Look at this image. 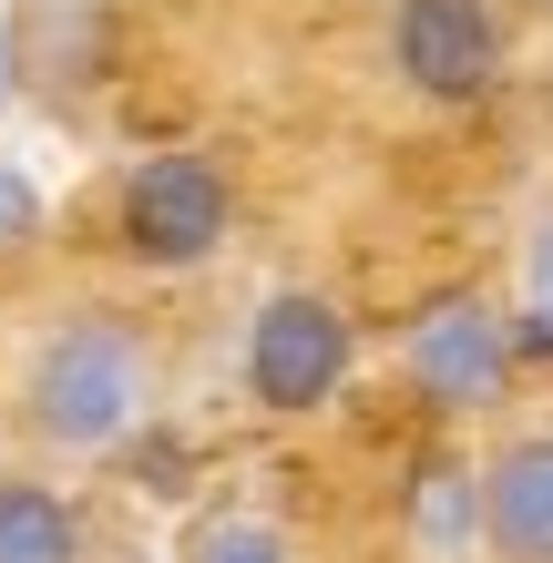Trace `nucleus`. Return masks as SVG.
Instances as JSON below:
<instances>
[{"mask_svg": "<svg viewBox=\"0 0 553 563\" xmlns=\"http://www.w3.org/2000/svg\"><path fill=\"white\" fill-rule=\"evenodd\" d=\"M11 410H21L31 441L62 451V461L123 451L144 430V410H154V349H144V328L113 318V308L52 318L42 339H31L21 379H11Z\"/></svg>", "mask_w": 553, "mask_h": 563, "instance_id": "1", "label": "nucleus"}, {"mask_svg": "<svg viewBox=\"0 0 553 563\" xmlns=\"http://www.w3.org/2000/svg\"><path fill=\"white\" fill-rule=\"evenodd\" d=\"M225 236H236V185H225V164L195 154V144L144 154L134 175L113 185V246L134 256V267L185 277V267H206Z\"/></svg>", "mask_w": 553, "mask_h": 563, "instance_id": "2", "label": "nucleus"}, {"mask_svg": "<svg viewBox=\"0 0 553 563\" xmlns=\"http://www.w3.org/2000/svg\"><path fill=\"white\" fill-rule=\"evenodd\" d=\"M349 358H360V328H349L339 297H318V287H267L256 297V318H246V400L256 410H277V420H298V410H329L339 389H349Z\"/></svg>", "mask_w": 553, "mask_h": 563, "instance_id": "3", "label": "nucleus"}, {"mask_svg": "<svg viewBox=\"0 0 553 563\" xmlns=\"http://www.w3.org/2000/svg\"><path fill=\"white\" fill-rule=\"evenodd\" d=\"M512 31L493 0H389V73L420 103H482L502 82Z\"/></svg>", "mask_w": 553, "mask_h": 563, "instance_id": "4", "label": "nucleus"}, {"mask_svg": "<svg viewBox=\"0 0 553 563\" xmlns=\"http://www.w3.org/2000/svg\"><path fill=\"white\" fill-rule=\"evenodd\" d=\"M400 369L420 379V400H441V410H493L502 379H512V328L493 318V297H441V308L410 318Z\"/></svg>", "mask_w": 553, "mask_h": 563, "instance_id": "5", "label": "nucleus"}, {"mask_svg": "<svg viewBox=\"0 0 553 563\" xmlns=\"http://www.w3.org/2000/svg\"><path fill=\"white\" fill-rule=\"evenodd\" d=\"M472 492H482V553L493 563H553V430H502Z\"/></svg>", "mask_w": 553, "mask_h": 563, "instance_id": "6", "label": "nucleus"}, {"mask_svg": "<svg viewBox=\"0 0 553 563\" xmlns=\"http://www.w3.org/2000/svg\"><path fill=\"white\" fill-rule=\"evenodd\" d=\"M0 563H82V512L52 482L0 472Z\"/></svg>", "mask_w": 553, "mask_h": 563, "instance_id": "7", "label": "nucleus"}, {"mask_svg": "<svg viewBox=\"0 0 553 563\" xmlns=\"http://www.w3.org/2000/svg\"><path fill=\"white\" fill-rule=\"evenodd\" d=\"M462 543H482V492H472V472L431 461V472H420V553L462 563Z\"/></svg>", "mask_w": 553, "mask_h": 563, "instance_id": "8", "label": "nucleus"}, {"mask_svg": "<svg viewBox=\"0 0 553 563\" xmlns=\"http://www.w3.org/2000/svg\"><path fill=\"white\" fill-rule=\"evenodd\" d=\"M185 563H298V543H287L267 512H215V522L185 533Z\"/></svg>", "mask_w": 553, "mask_h": 563, "instance_id": "9", "label": "nucleus"}, {"mask_svg": "<svg viewBox=\"0 0 553 563\" xmlns=\"http://www.w3.org/2000/svg\"><path fill=\"white\" fill-rule=\"evenodd\" d=\"M533 328H543V339H553V225H543V236H533Z\"/></svg>", "mask_w": 553, "mask_h": 563, "instance_id": "10", "label": "nucleus"}]
</instances>
